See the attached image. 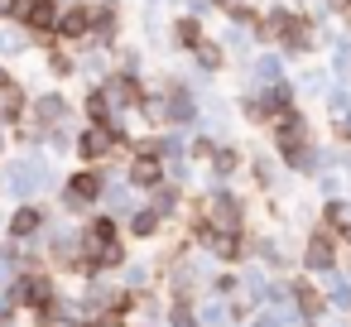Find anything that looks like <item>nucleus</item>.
Masks as SVG:
<instances>
[{
    "mask_svg": "<svg viewBox=\"0 0 351 327\" xmlns=\"http://www.w3.org/2000/svg\"><path fill=\"white\" fill-rule=\"evenodd\" d=\"M82 111H87L92 125H111V121H116V106H111V92H106V87H92L87 101H82Z\"/></svg>",
    "mask_w": 351,
    "mask_h": 327,
    "instance_id": "nucleus-7",
    "label": "nucleus"
},
{
    "mask_svg": "<svg viewBox=\"0 0 351 327\" xmlns=\"http://www.w3.org/2000/svg\"><path fill=\"white\" fill-rule=\"evenodd\" d=\"M197 63H202V68H221V49L202 39V44H197Z\"/></svg>",
    "mask_w": 351,
    "mask_h": 327,
    "instance_id": "nucleus-18",
    "label": "nucleus"
},
{
    "mask_svg": "<svg viewBox=\"0 0 351 327\" xmlns=\"http://www.w3.org/2000/svg\"><path fill=\"white\" fill-rule=\"evenodd\" d=\"M53 39H58V44L92 39V5H63V15H58V25H53Z\"/></svg>",
    "mask_w": 351,
    "mask_h": 327,
    "instance_id": "nucleus-3",
    "label": "nucleus"
},
{
    "mask_svg": "<svg viewBox=\"0 0 351 327\" xmlns=\"http://www.w3.org/2000/svg\"><path fill=\"white\" fill-rule=\"evenodd\" d=\"M101 193H106V178H101L97 169H77V173L68 178V188H63V202H68L73 212H82V207H92Z\"/></svg>",
    "mask_w": 351,
    "mask_h": 327,
    "instance_id": "nucleus-1",
    "label": "nucleus"
},
{
    "mask_svg": "<svg viewBox=\"0 0 351 327\" xmlns=\"http://www.w3.org/2000/svg\"><path fill=\"white\" fill-rule=\"evenodd\" d=\"M68 97L63 92H39L34 101H29V121L34 125H44V130H63V121H68Z\"/></svg>",
    "mask_w": 351,
    "mask_h": 327,
    "instance_id": "nucleus-2",
    "label": "nucleus"
},
{
    "mask_svg": "<svg viewBox=\"0 0 351 327\" xmlns=\"http://www.w3.org/2000/svg\"><path fill=\"white\" fill-rule=\"evenodd\" d=\"M303 20H293V15H284V10H274L269 15V34H279V39H289V44H303V29H298Z\"/></svg>",
    "mask_w": 351,
    "mask_h": 327,
    "instance_id": "nucleus-11",
    "label": "nucleus"
},
{
    "mask_svg": "<svg viewBox=\"0 0 351 327\" xmlns=\"http://www.w3.org/2000/svg\"><path fill=\"white\" fill-rule=\"evenodd\" d=\"M173 39H178L183 49H197V44H202V25L188 15V20H178V25H173Z\"/></svg>",
    "mask_w": 351,
    "mask_h": 327,
    "instance_id": "nucleus-14",
    "label": "nucleus"
},
{
    "mask_svg": "<svg viewBox=\"0 0 351 327\" xmlns=\"http://www.w3.org/2000/svg\"><path fill=\"white\" fill-rule=\"evenodd\" d=\"M217 169H221V173H231V169H236V154H231V149H221V154H217Z\"/></svg>",
    "mask_w": 351,
    "mask_h": 327,
    "instance_id": "nucleus-19",
    "label": "nucleus"
},
{
    "mask_svg": "<svg viewBox=\"0 0 351 327\" xmlns=\"http://www.w3.org/2000/svg\"><path fill=\"white\" fill-rule=\"evenodd\" d=\"M121 29V10H116V0H101V5H92V39L97 44H111Z\"/></svg>",
    "mask_w": 351,
    "mask_h": 327,
    "instance_id": "nucleus-6",
    "label": "nucleus"
},
{
    "mask_svg": "<svg viewBox=\"0 0 351 327\" xmlns=\"http://www.w3.org/2000/svg\"><path fill=\"white\" fill-rule=\"evenodd\" d=\"M159 111H164V116H169V121H193V116H197V111H193V101H188V97H183V92H178V97H173V101H169V106H159Z\"/></svg>",
    "mask_w": 351,
    "mask_h": 327,
    "instance_id": "nucleus-16",
    "label": "nucleus"
},
{
    "mask_svg": "<svg viewBox=\"0 0 351 327\" xmlns=\"http://www.w3.org/2000/svg\"><path fill=\"white\" fill-rule=\"evenodd\" d=\"M29 44H34V39H29L20 25H5V29H0V58H20Z\"/></svg>",
    "mask_w": 351,
    "mask_h": 327,
    "instance_id": "nucleus-10",
    "label": "nucleus"
},
{
    "mask_svg": "<svg viewBox=\"0 0 351 327\" xmlns=\"http://www.w3.org/2000/svg\"><path fill=\"white\" fill-rule=\"evenodd\" d=\"M130 231H135V236H154V231H159V212H154V207H149V212H135Z\"/></svg>",
    "mask_w": 351,
    "mask_h": 327,
    "instance_id": "nucleus-17",
    "label": "nucleus"
},
{
    "mask_svg": "<svg viewBox=\"0 0 351 327\" xmlns=\"http://www.w3.org/2000/svg\"><path fill=\"white\" fill-rule=\"evenodd\" d=\"M130 183H135V188H159V183H164V159L140 149V154L130 159Z\"/></svg>",
    "mask_w": 351,
    "mask_h": 327,
    "instance_id": "nucleus-5",
    "label": "nucleus"
},
{
    "mask_svg": "<svg viewBox=\"0 0 351 327\" xmlns=\"http://www.w3.org/2000/svg\"><path fill=\"white\" fill-rule=\"evenodd\" d=\"M346 236H351V226H346Z\"/></svg>",
    "mask_w": 351,
    "mask_h": 327,
    "instance_id": "nucleus-22",
    "label": "nucleus"
},
{
    "mask_svg": "<svg viewBox=\"0 0 351 327\" xmlns=\"http://www.w3.org/2000/svg\"><path fill=\"white\" fill-rule=\"evenodd\" d=\"M308 265H313V269H327V265H332V245H327V236H313V245H308Z\"/></svg>",
    "mask_w": 351,
    "mask_h": 327,
    "instance_id": "nucleus-15",
    "label": "nucleus"
},
{
    "mask_svg": "<svg viewBox=\"0 0 351 327\" xmlns=\"http://www.w3.org/2000/svg\"><path fill=\"white\" fill-rule=\"evenodd\" d=\"M44 226V212L34 207V202H25V207H15V217H10V236L15 241H25V236H34Z\"/></svg>",
    "mask_w": 351,
    "mask_h": 327,
    "instance_id": "nucleus-8",
    "label": "nucleus"
},
{
    "mask_svg": "<svg viewBox=\"0 0 351 327\" xmlns=\"http://www.w3.org/2000/svg\"><path fill=\"white\" fill-rule=\"evenodd\" d=\"M202 236H207V245H212L221 260H236V250H241V245H236V236H231V231H212V226H202Z\"/></svg>",
    "mask_w": 351,
    "mask_h": 327,
    "instance_id": "nucleus-13",
    "label": "nucleus"
},
{
    "mask_svg": "<svg viewBox=\"0 0 351 327\" xmlns=\"http://www.w3.org/2000/svg\"><path fill=\"white\" fill-rule=\"evenodd\" d=\"M15 293H20V303H34V308H44V303H49V293H53V284L39 274V279H20V284H15Z\"/></svg>",
    "mask_w": 351,
    "mask_h": 327,
    "instance_id": "nucleus-9",
    "label": "nucleus"
},
{
    "mask_svg": "<svg viewBox=\"0 0 351 327\" xmlns=\"http://www.w3.org/2000/svg\"><path fill=\"white\" fill-rule=\"evenodd\" d=\"M73 149H77L87 164H97V159H106V154L116 149V140H111V130H106V125H92V121H87V130L73 140Z\"/></svg>",
    "mask_w": 351,
    "mask_h": 327,
    "instance_id": "nucleus-4",
    "label": "nucleus"
},
{
    "mask_svg": "<svg viewBox=\"0 0 351 327\" xmlns=\"http://www.w3.org/2000/svg\"><path fill=\"white\" fill-rule=\"evenodd\" d=\"M173 327H193V313L188 308H173Z\"/></svg>",
    "mask_w": 351,
    "mask_h": 327,
    "instance_id": "nucleus-21",
    "label": "nucleus"
},
{
    "mask_svg": "<svg viewBox=\"0 0 351 327\" xmlns=\"http://www.w3.org/2000/svg\"><path fill=\"white\" fill-rule=\"evenodd\" d=\"M53 44H58V39H53ZM53 44H49V58H44L49 73H53V77H73V73H77V58H73L68 49H53Z\"/></svg>",
    "mask_w": 351,
    "mask_h": 327,
    "instance_id": "nucleus-12",
    "label": "nucleus"
},
{
    "mask_svg": "<svg viewBox=\"0 0 351 327\" xmlns=\"http://www.w3.org/2000/svg\"><path fill=\"white\" fill-rule=\"evenodd\" d=\"M298 293H303V298H298V303H303V308H308V313H317V293H313V289H298Z\"/></svg>",
    "mask_w": 351,
    "mask_h": 327,
    "instance_id": "nucleus-20",
    "label": "nucleus"
}]
</instances>
